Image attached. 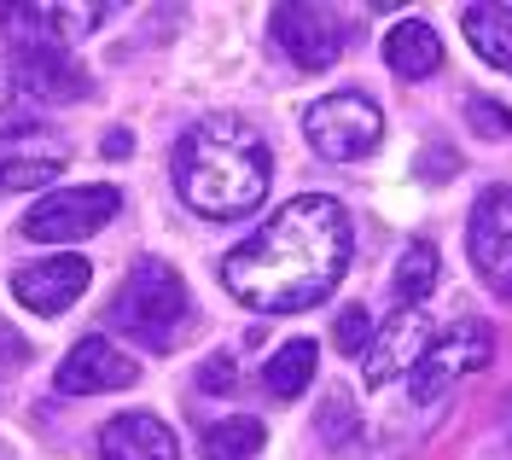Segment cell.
<instances>
[{
	"instance_id": "11",
	"label": "cell",
	"mask_w": 512,
	"mask_h": 460,
	"mask_svg": "<svg viewBox=\"0 0 512 460\" xmlns=\"http://www.w3.org/2000/svg\"><path fill=\"white\" fill-rule=\"evenodd\" d=\"M140 379V362L134 356H123L111 338H82L70 356L59 362V385L64 396H94V391H128Z\"/></svg>"
},
{
	"instance_id": "24",
	"label": "cell",
	"mask_w": 512,
	"mask_h": 460,
	"mask_svg": "<svg viewBox=\"0 0 512 460\" xmlns=\"http://www.w3.org/2000/svg\"><path fill=\"white\" fill-rule=\"evenodd\" d=\"M454 169H460L454 152H425V158H419V175H425V181H448Z\"/></svg>"
},
{
	"instance_id": "5",
	"label": "cell",
	"mask_w": 512,
	"mask_h": 460,
	"mask_svg": "<svg viewBox=\"0 0 512 460\" xmlns=\"http://www.w3.org/2000/svg\"><path fill=\"white\" fill-rule=\"evenodd\" d=\"M117 210H123V193L105 187V181H99V187H59V193H47L30 216H24V239H35V245L94 239Z\"/></svg>"
},
{
	"instance_id": "9",
	"label": "cell",
	"mask_w": 512,
	"mask_h": 460,
	"mask_svg": "<svg viewBox=\"0 0 512 460\" xmlns=\"http://www.w3.org/2000/svg\"><path fill=\"white\" fill-rule=\"evenodd\" d=\"M274 41L297 70H332L344 53V24L326 6H274Z\"/></svg>"
},
{
	"instance_id": "15",
	"label": "cell",
	"mask_w": 512,
	"mask_h": 460,
	"mask_svg": "<svg viewBox=\"0 0 512 460\" xmlns=\"http://www.w3.org/2000/svg\"><path fill=\"white\" fill-rule=\"evenodd\" d=\"M384 65L396 70L402 82H425L443 65V41H437V30L425 18H408V24H396L384 35Z\"/></svg>"
},
{
	"instance_id": "6",
	"label": "cell",
	"mask_w": 512,
	"mask_h": 460,
	"mask_svg": "<svg viewBox=\"0 0 512 460\" xmlns=\"http://www.w3.org/2000/svg\"><path fill=\"white\" fill-rule=\"evenodd\" d=\"M489 356H495V332L483 321H454L448 332H437L425 344L419 367L408 373V391H414V402H437L448 385H460L466 373L489 367Z\"/></svg>"
},
{
	"instance_id": "26",
	"label": "cell",
	"mask_w": 512,
	"mask_h": 460,
	"mask_svg": "<svg viewBox=\"0 0 512 460\" xmlns=\"http://www.w3.org/2000/svg\"><path fill=\"white\" fill-rule=\"evenodd\" d=\"M507 437H512V408H507Z\"/></svg>"
},
{
	"instance_id": "10",
	"label": "cell",
	"mask_w": 512,
	"mask_h": 460,
	"mask_svg": "<svg viewBox=\"0 0 512 460\" xmlns=\"http://www.w3.org/2000/svg\"><path fill=\"white\" fill-rule=\"evenodd\" d=\"M88 280H94L88 257L59 251V257H47V263H24L18 268V274H12V297H18L24 309H35V315H64L76 297L88 292Z\"/></svg>"
},
{
	"instance_id": "8",
	"label": "cell",
	"mask_w": 512,
	"mask_h": 460,
	"mask_svg": "<svg viewBox=\"0 0 512 460\" xmlns=\"http://www.w3.org/2000/svg\"><path fill=\"white\" fill-rule=\"evenodd\" d=\"M35 105H70L88 94V70L76 65L64 47L35 41V35H12V70H6Z\"/></svg>"
},
{
	"instance_id": "23",
	"label": "cell",
	"mask_w": 512,
	"mask_h": 460,
	"mask_svg": "<svg viewBox=\"0 0 512 460\" xmlns=\"http://www.w3.org/2000/svg\"><path fill=\"white\" fill-rule=\"evenodd\" d=\"M320 431H326V437H350L355 431V408H350V396L344 391L326 396V408H320Z\"/></svg>"
},
{
	"instance_id": "19",
	"label": "cell",
	"mask_w": 512,
	"mask_h": 460,
	"mask_svg": "<svg viewBox=\"0 0 512 460\" xmlns=\"http://www.w3.org/2000/svg\"><path fill=\"white\" fill-rule=\"evenodd\" d=\"M256 449H262V420H251V414L216 420L204 431V460H251Z\"/></svg>"
},
{
	"instance_id": "2",
	"label": "cell",
	"mask_w": 512,
	"mask_h": 460,
	"mask_svg": "<svg viewBox=\"0 0 512 460\" xmlns=\"http://www.w3.org/2000/svg\"><path fill=\"white\" fill-rule=\"evenodd\" d=\"M169 175H175V193L187 210L210 216V222H233V216H251L268 198L274 164H268V146L251 123L204 117L175 140Z\"/></svg>"
},
{
	"instance_id": "17",
	"label": "cell",
	"mask_w": 512,
	"mask_h": 460,
	"mask_svg": "<svg viewBox=\"0 0 512 460\" xmlns=\"http://www.w3.org/2000/svg\"><path fill=\"white\" fill-rule=\"evenodd\" d=\"M466 41L478 47V59L512 76V6H466Z\"/></svg>"
},
{
	"instance_id": "3",
	"label": "cell",
	"mask_w": 512,
	"mask_h": 460,
	"mask_svg": "<svg viewBox=\"0 0 512 460\" xmlns=\"http://www.w3.org/2000/svg\"><path fill=\"white\" fill-rule=\"evenodd\" d=\"M187 321H192L187 280L169 263H158V257H146V263L128 268V280L117 286V297H111V327L128 332V338L146 344V350H169Z\"/></svg>"
},
{
	"instance_id": "21",
	"label": "cell",
	"mask_w": 512,
	"mask_h": 460,
	"mask_svg": "<svg viewBox=\"0 0 512 460\" xmlns=\"http://www.w3.org/2000/svg\"><path fill=\"white\" fill-rule=\"evenodd\" d=\"M332 344H338V356H367V344H373V315L350 303L344 315H338V327H332Z\"/></svg>"
},
{
	"instance_id": "20",
	"label": "cell",
	"mask_w": 512,
	"mask_h": 460,
	"mask_svg": "<svg viewBox=\"0 0 512 460\" xmlns=\"http://www.w3.org/2000/svg\"><path fill=\"white\" fill-rule=\"evenodd\" d=\"M41 129V105H35L12 76H0V140H18V134Z\"/></svg>"
},
{
	"instance_id": "25",
	"label": "cell",
	"mask_w": 512,
	"mask_h": 460,
	"mask_svg": "<svg viewBox=\"0 0 512 460\" xmlns=\"http://www.w3.org/2000/svg\"><path fill=\"white\" fill-rule=\"evenodd\" d=\"M198 385H204V391H227V385H233V362H227V356H216V362L198 373Z\"/></svg>"
},
{
	"instance_id": "18",
	"label": "cell",
	"mask_w": 512,
	"mask_h": 460,
	"mask_svg": "<svg viewBox=\"0 0 512 460\" xmlns=\"http://www.w3.org/2000/svg\"><path fill=\"white\" fill-rule=\"evenodd\" d=\"M315 338H291V344H280L274 356H268V367H262V385L274 396H303L309 391V379H315Z\"/></svg>"
},
{
	"instance_id": "13",
	"label": "cell",
	"mask_w": 512,
	"mask_h": 460,
	"mask_svg": "<svg viewBox=\"0 0 512 460\" xmlns=\"http://www.w3.org/2000/svg\"><path fill=\"white\" fill-rule=\"evenodd\" d=\"M99 460H175V431L158 414H117L99 431Z\"/></svg>"
},
{
	"instance_id": "22",
	"label": "cell",
	"mask_w": 512,
	"mask_h": 460,
	"mask_svg": "<svg viewBox=\"0 0 512 460\" xmlns=\"http://www.w3.org/2000/svg\"><path fill=\"white\" fill-rule=\"evenodd\" d=\"M466 117H472V129L489 134V140H512V111H507V105L472 94V99H466Z\"/></svg>"
},
{
	"instance_id": "14",
	"label": "cell",
	"mask_w": 512,
	"mask_h": 460,
	"mask_svg": "<svg viewBox=\"0 0 512 460\" xmlns=\"http://www.w3.org/2000/svg\"><path fill=\"white\" fill-rule=\"evenodd\" d=\"M64 169V146L47 134H18V140H0V193H24V187H47Z\"/></svg>"
},
{
	"instance_id": "4",
	"label": "cell",
	"mask_w": 512,
	"mask_h": 460,
	"mask_svg": "<svg viewBox=\"0 0 512 460\" xmlns=\"http://www.w3.org/2000/svg\"><path fill=\"white\" fill-rule=\"evenodd\" d=\"M303 134H309V146L320 158L355 164V158H367L384 140V117L367 94H326L303 111Z\"/></svg>"
},
{
	"instance_id": "12",
	"label": "cell",
	"mask_w": 512,
	"mask_h": 460,
	"mask_svg": "<svg viewBox=\"0 0 512 460\" xmlns=\"http://www.w3.org/2000/svg\"><path fill=\"white\" fill-rule=\"evenodd\" d=\"M425 344H431V327H425V315H419V309H396V315H390V321L373 332V344H367V362H361L367 385H373V391H384L390 379L414 373L419 356H425Z\"/></svg>"
},
{
	"instance_id": "1",
	"label": "cell",
	"mask_w": 512,
	"mask_h": 460,
	"mask_svg": "<svg viewBox=\"0 0 512 460\" xmlns=\"http://www.w3.org/2000/svg\"><path fill=\"white\" fill-rule=\"evenodd\" d=\"M350 251V210L326 193H303L280 216H268L239 251H227L222 286L245 309L297 315L338 292V280L350 274Z\"/></svg>"
},
{
	"instance_id": "16",
	"label": "cell",
	"mask_w": 512,
	"mask_h": 460,
	"mask_svg": "<svg viewBox=\"0 0 512 460\" xmlns=\"http://www.w3.org/2000/svg\"><path fill=\"white\" fill-rule=\"evenodd\" d=\"M431 292H437V245L431 239H408L402 263L390 274V297H396V309H419Z\"/></svg>"
},
{
	"instance_id": "7",
	"label": "cell",
	"mask_w": 512,
	"mask_h": 460,
	"mask_svg": "<svg viewBox=\"0 0 512 460\" xmlns=\"http://www.w3.org/2000/svg\"><path fill=\"white\" fill-rule=\"evenodd\" d=\"M466 251L483 286L495 297H512V187L478 193L472 222H466Z\"/></svg>"
}]
</instances>
